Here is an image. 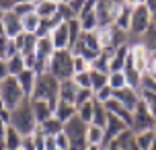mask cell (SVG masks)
<instances>
[{"instance_id":"1","label":"cell","mask_w":156,"mask_h":150,"mask_svg":"<svg viewBox=\"0 0 156 150\" xmlns=\"http://www.w3.org/2000/svg\"><path fill=\"white\" fill-rule=\"evenodd\" d=\"M8 126H12L21 136H31L37 127V119L33 113V105L31 99L27 97L16 105L15 109L10 111V119H8Z\"/></svg>"},{"instance_id":"2","label":"cell","mask_w":156,"mask_h":150,"mask_svg":"<svg viewBox=\"0 0 156 150\" xmlns=\"http://www.w3.org/2000/svg\"><path fill=\"white\" fill-rule=\"evenodd\" d=\"M47 72H49L55 80H60V82L72 78V76H74V55H72L70 49L54 52V55L49 58Z\"/></svg>"},{"instance_id":"3","label":"cell","mask_w":156,"mask_h":150,"mask_svg":"<svg viewBox=\"0 0 156 150\" xmlns=\"http://www.w3.org/2000/svg\"><path fill=\"white\" fill-rule=\"evenodd\" d=\"M58 93H60V80H55L49 72L37 74V82H35V91H33L31 99H41V101L49 103L51 109H55Z\"/></svg>"},{"instance_id":"4","label":"cell","mask_w":156,"mask_h":150,"mask_svg":"<svg viewBox=\"0 0 156 150\" xmlns=\"http://www.w3.org/2000/svg\"><path fill=\"white\" fill-rule=\"evenodd\" d=\"M70 52H72V55H82L84 60L93 62L94 58L103 52L101 45H99V39H97V31H82L80 37L72 43Z\"/></svg>"},{"instance_id":"5","label":"cell","mask_w":156,"mask_h":150,"mask_svg":"<svg viewBox=\"0 0 156 150\" xmlns=\"http://www.w3.org/2000/svg\"><path fill=\"white\" fill-rule=\"evenodd\" d=\"M0 99H2V103L6 105L8 111H12L16 105L23 101V99H27V97H25L23 88H21V84H19V80H16L15 76H8L6 80L0 82Z\"/></svg>"},{"instance_id":"6","label":"cell","mask_w":156,"mask_h":150,"mask_svg":"<svg viewBox=\"0 0 156 150\" xmlns=\"http://www.w3.org/2000/svg\"><path fill=\"white\" fill-rule=\"evenodd\" d=\"M152 25V12H150L146 4H138L132 8V19H129V33L136 37H142Z\"/></svg>"},{"instance_id":"7","label":"cell","mask_w":156,"mask_h":150,"mask_svg":"<svg viewBox=\"0 0 156 150\" xmlns=\"http://www.w3.org/2000/svg\"><path fill=\"white\" fill-rule=\"evenodd\" d=\"M133 115V121H132V132L133 134H138V132H146V130H154L156 126V119L154 115L150 113L148 105L142 101H138V105H136V109L132 111Z\"/></svg>"},{"instance_id":"8","label":"cell","mask_w":156,"mask_h":150,"mask_svg":"<svg viewBox=\"0 0 156 150\" xmlns=\"http://www.w3.org/2000/svg\"><path fill=\"white\" fill-rule=\"evenodd\" d=\"M86 127L88 123H84L78 115L64 123V134L68 136L70 146H86Z\"/></svg>"},{"instance_id":"9","label":"cell","mask_w":156,"mask_h":150,"mask_svg":"<svg viewBox=\"0 0 156 150\" xmlns=\"http://www.w3.org/2000/svg\"><path fill=\"white\" fill-rule=\"evenodd\" d=\"M49 39L54 43L55 52H60V49H70V29H68V23L55 25L54 29L49 31Z\"/></svg>"},{"instance_id":"10","label":"cell","mask_w":156,"mask_h":150,"mask_svg":"<svg viewBox=\"0 0 156 150\" xmlns=\"http://www.w3.org/2000/svg\"><path fill=\"white\" fill-rule=\"evenodd\" d=\"M15 45H16V52L27 58V55H33L35 54V48H37V35H31V33H19L15 39Z\"/></svg>"},{"instance_id":"11","label":"cell","mask_w":156,"mask_h":150,"mask_svg":"<svg viewBox=\"0 0 156 150\" xmlns=\"http://www.w3.org/2000/svg\"><path fill=\"white\" fill-rule=\"evenodd\" d=\"M113 99H117L121 105H125L129 111H133L138 101H140V93L132 87H123V88H119V91H113Z\"/></svg>"},{"instance_id":"12","label":"cell","mask_w":156,"mask_h":150,"mask_svg":"<svg viewBox=\"0 0 156 150\" xmlns=\"http://www.w3.org/2000/svg\"><path fill=\"white\" fill-rule=\"evenodd\" d=\"M125 130H129V127H127V123H125V121H121L119 117H115V115H111V113H109L107 126H105V144L111 142V140H115V138H119V136L123 134ZM105 144H103V146H105Z\"/></svg>"},{"instance_id":"13","label":"cell","mask_w":156,"mask_h":150,"mask_svg":"<svg viewBox=\"0 0 156 150\" xmlns=\"http://www.w3.org/2000/svg\"><path fill=\"white\" fill-rule=\"evenodd\" d=\"M129 54H132V62H133V66L138 68V70L144 74L146 72V68H148V49L142 45L140 41L138 43H133V45H129Z\"/></svg>"},{"instance_id":"14","label":"cell","mask_w":156,"mask_h":150,"mask_svg":"<svg viewBox=\"0 0 156 150\" xmlns=\"http://www.w3.org/2000/svg\"><path fill=\"white\" fill-rule=\"evenodd\" d=\"M2 29H4V33H6V37L15 39L19 33H23L21 19H19L12 10H6V12H4V19H2Z\"/></svg>"},{"instance_id":"15","label":"cell","mask_w":156,"mask_h":150,"mask_svg":"<svg viewBox=\"0 0 156 150\" xmlns=\"http://www.w3.org/2000/svg\"><path fill=\"white\" fill-rule=\"evenodd\" d=\"M58 8H60V2H55V0H37L35 12L41 21H51L58 15Z\"/></svg>"},{"instance_id":"16","label":"cell","mask_w":156,"mask_h":150,"mask_svg":"<svg viewBox=\"0 0 156 150\" xmlns=\"http://www.w3.org/2000/svg\"><path fill=\"white\" fill-rule=\"evenodd\" d=\"M15 78L19 80V84H21V88H23L25 97L31 99L33 91H35V82H37V72L35 70H23L19 76H15Z\"/></svg>"},{"instance_id":"17","label":"cell","mask_w":156,"mask_h":150,"mask_svg":"<svg viewBox=\"0 0 156 150\" xmlns=\"http://www.w3.org/2000/svg\"><path fill=\"white\" fill-rule=\"evenodd\" d=\"M76 93H78V84L74 82L72 78L68 80H62L60 82V93H58V101H64V103H72L76 101Z\"/></svg>"},{"instance_id":"18","label":"cell","mask_w":156,"mask_h":150,"mask_svg":"<svg viewBox=\"0 0 156 150\" xmlns=\"http://www.w3.org/2000/svg\"><path fill=\"white\" fill-rule=\"evenodd\" d=\"M31 105H33V113H35V119H37V126L39 123H43L45 119H49L54 115V109H51V105L45 101H41V99H31Z\"/></svg>"},{"instance_id":"19","label":"cell","mask_w":156,"mask_h":150,"mask_svg":"<svg viewBox=\"0 0 156 150\" xmlns=\"http://www.w3.org/2000/svg\"><path fill=\"white\" fill-rule=\"evenodd\" d=\"M111 58H113V52L103 49L101 54H99L93 62H90V70H99V72L109 74V72H111Z\"/></svg>"},{"instance_id":"20","label":"cell","mask_w":156,"mask_h":150,"mask_svg":"<svg viewBox=\"0 0 156 150\" xmlns=\"http://www.w3.org/2000/svg\"><path fill=\"white\" fill-rule=\"evenodd\" d=\"M74 115H76V105L58 101V105H55V109H54V117H58L62 123H66V121H70Z\"/></svg>"},{"instance_id":"21","label":"cell","mask_w":156,"mask_h":150,"mask_svg":"<svg viewBox=\"0 0 156 150\" xmlns=\"http://www.w3.org/2000/svg\"><path fill=\"white\" fill-rule=\"evenodd\" d=\"M97 39H99L101 49L115 52L113 49V25L111 27H97Z\"/></svg>"},{"instance_id":"22","label":"cell","mask_w":156,"mask_h":150,"mask_svg":"<svg viewBox=\"0 0 156 150\" xmlns=\"http://www.w3.org/2000/svg\"><path fill=\"white\" fill-rule=\"evenodd\" d=\"M86 144L103 146V144H105V127L88 123V127H86Z\"/></svg>"},{"instance_id":"23","label":"cell","mask_w":156,"mask_h":150,"mask_svg":"<svg viewBox=\"0 0 156 150\" xmlns=\"http://www.w3.org/2000/svg\"><path fill=\"white\" fill-rule=\"evenodd\" d=\"M21 27H23L25 33H31V35H35V33L39 31V27H41V19L37 16V12L25 15L23 19H21Z\"/></svg>"},{"instance_id":"24","label":"cell","mask_w":156,"mask_h":150,"mask_svg":"<svg viewBox=\"0 0 156 150\" xmlns=\"http://www.w3.org/2000/svg\"><path fill=\"white\" fill-rule=\"evenodd\" d=\"M39 127H41V132H43L45 136H58L64 130V123L58 117H54V115H51V117L45 119L43 123H39Z\"/></svg>"},{"instance_id":"25","label":"cell","mask_w":156,"mask_h":150,"mask_svg":"<svg viewBox=\"0 0 156 150\" xmlns=\"http://www.w3.org/2000/svg\"><path fill=\"white\" fill-rule=\"evenodd\" d=\"M21 144H23V136L19 134L12 126H8L6 127V140H4L6 150H19V148H21Z\"/></svg>"},{"instance_id":"26","label":"cell","mask_w":156,"mask_h":150,"mask_svg":"<svg viewBox=\"0 0 156 150\" xmlns=\"http://www.w3.org/2000/svg\"><path fill=\"white\" fill-rule=\"evenodd\" d=\"M154 138H156L154 130H146V132H138V134H133V142L138 144V148H140V150H148Z\"/></svg>"},{"instance_id":"27","label":"cell","mask_w":156,"mask_h":150,"mask_svg":"<svg viewBox=\"0 0 156 150\" xmlns=\"http://www.w3.org/2000/svg\"><path fill=\"white\" fill-rule=\"evenodd\" d=\"M107 119H109V113H107V109H105V105H103V103H99V101H94L93 121H90V123L105 127V126H107Z\"/></svg>"},{"instance_id":"28","label":"cell","mask_w":156,"mask_h":150,"mask_svg":"<svg viewBox=\"0 0 156 150\" xmlns=\"http://www.w3.org/2000/svg\"><path fill=\"white\" fill-rule=\"evenodd\" d=\"M107 84H109V74L99 72V70H90V88L94 93L101 91L103 87H107Z\"/></svg>"},{"instance_id":"29","label":"cell","mask_w":156,"mask_h":150,"mask_svg":"<svg viewBox=\"0 0 156 150\" xmlns=\"http://www.w3.org/2000/svg\"><path fill=\"white\" fill-rule=\"evenodd\" d=\"M35 4L37 2H29V0H21V2H16L15 6L10 8L12 12H15L19 19H23L25 15H31V12H35Z\"/></svg>"},{"instance_id":"30","label":"cell","mask_w":156,"mask_h":150,"mask_svg":"<svg viewBox=\"0 0 156 150\" xmlns=\"http://www.w3.org/2000/svg\"><path fill=\"white\" fill-rule=\"evenodd\" d=\"M140 43L148 49V52H154V49H156V25L154 23L150 25L148 31L142 35V41H140Z\"/></svg>"},{"instance_id":"31","label":"cell","mask_w":156,"mask_h":150,"mask_svg":"<svg viewBox=\"0 0 156 150\" xmlns=\"http://www.w3.org/2000/svg\"><path fill=\"white\" fill-rule=\"evenodd\" d=\"M138 93H152V95H156V78L152 76V74H148V72H144V74H142Z\"/></svg>"},{"instance_id":"32","label":"cell","mask_w":156,"mask_h":150,"mask_svg":"<svg viewBox=\"0 0 156 150\" xmlns=\"http://www.w3.org/2000/svg\"><path fill=\"white\" fill-rule=\"evenodd\" d=\"M6 62H8V72H10V76H19V74L25 70V62H23V55L21 54L12 55V58L6 60Z\"/></svg>"},{"instance_id":"33","label":"cell","mask_w":156,"mask_h":150,"mask_svg":"<svg viewBox=\"0 0 156 150\" xmlns=\"http://www.w3.org/2000/svg\"><path fill=\"white\" fill-rule=\"evenodd\" d=\"M93 109H94V101L84 103V105L76 107V115L82 119L84 123H90V121H93Z\"/></svg>"},{"instance_id":"34","label":"cell","mask_w":156,"mask_h":150,"mask_svg":"<svg viewBox=\"0 0 156 150\" xmlns=\"http://www.w3.org/2000/svg\"><path fill=\"white\" fill-rule=\"evenodd\" d=\"M90 101H94V91H93V88H78L74 105H76V107H80V105H84V103H90Z\"/></svg>"},{"instance_id":"35","label":"cell","mask_w":156,"mask_h":150,"mask_svg":"<svg viewBox=\"0 0 156 150\" xmlns=\"http://www.w3.org/2000/svg\"><path fill=\"white\" fill-rule=\"evenodd\" d=\"M109 87L113 88V91H119V88L127 87L123 72H109Z\"/></svg>"},{"instance_id":"36","label":"cell","mask_w":156,"mask_h":150,"mask_svg":"<svg viewBox=\"0 0 156 150\" xmlns=\"http://www.w3.org/2000/svg\"><path fill=\"white\" fill-rule=\"evenodd\" d=\"M8 45H10V37H6L0 23V60H8Z\"/></svg>"},{"instance_id":"37","label":"cell","mask_w":156,"mask_h":150,"mask_svg":"<svg viewBox=\"0 0 156 150\" xmlns=\"http://www.w3.org/2000/svg\"><path fill=\"white\" fill-rule=\"evenodd\" d=\"M72 80L78 84V88H90V70L88 72H80V74H74Z\"/></svg>"},{"instance_id":"38","label":"cell","mask_w":156,"mask_h":150,"mask_svg":"<svg viewBox=\"0 0 156 150\" xmlns=\"http://www.w3.org/2000/svg\"><path fill=\"white\" fill-rule=\"evenodd\" d=\"M90 70V62L84 60L82 55H74V74H80V72H88Z\"/></svg>"},{"instance_id":"39","label":"cell","mask_w":156,"mask_h":150,"mask_svg":"<svg viewBox=\"0 0 156 150\" xmlns=\"http://www.w3.org/2000/svg\"><path fill=\"white\" fill-rule=\"evenodd\" d=\"M66 4H68V8L72 10L74 19H78V16H80V12H82V10H84V6H86V0H68Z\"/></svg>"},{"instance_id":"40","label":"cell","mask_w":156,"mask_h":150,"mask_svg":"<svg viewBox=\"0 0 156 150\" xmlns=\"http://www.w3.org/2000/svg\"><path fill=\"white\" fill-rule=\"evenodd\" d=\"M140 99L148 105L150 113H152L154 119H156V95H152V93H140Z\"/></svg>"},{"instance_id":"41","label":"cell","mask_w":156,"mask_h":150,"mask_svg":"<svg viewBox=\"0 0 156 150\" xmlns=\"http://www.w3.org/2000/svg\"><path fill=\"white\" fill-rule=\"evenodd\" d=\"M111 97H113V88L107 84V87H103L101 91H97V93H94V101H99V103H107Z\"/></svg>"},{"instance_id":"42","label":"cell","mask_w":156,"mask_h":150,"mask_svg":"<svg viewBox=\"0 0 156 150\" xmlns=\"http://www.w3.org/2000/svg\"><path fill=\"white\" fill-rule=\"evenodd\" d=\"M54 138H55V148H60V150H70V140H68V136L64 134V130H62L58 136H54Z\"/></svg>"},{"instance_id":"43","label":"cell","mask_w":156,"mask_h":150,"mask_svg":"<svg viewBox=\"0 0 156 150\" xmlns=\"http://www.w3.org/2000/svg\"><path fill=\"white\" fill-rule=\"evenodd\" d=\"M6 127H8V123L0 119V150H6V146H4V140H6Z\"/></svg>"},{"instance_id":"44","label":"cell","mask_w":156,"mask_h":150,"mask_svg":"<svg viewBox=\"0 0 156 150\" xmlns=\"http://www.w3.org/2000/svg\"><path fill=\"white\" fill-rule=\"evenodd\" d=\"M8 76H10V72H8V62L6 60H0V82L6 80Z\"/></svg>"},{"instance_id":"45","label":"cell","mask_w":156,"mask_h":150,"mask_svg":"<svg viewBox=\"0 0 156 150\" xmlns=\"http://www.w3.org/2000/svg\"><path fill=\"white\" fill-rule=\"evenodd\" d=\"M21 148H23V150H37V148H35V144H33L31 136H23V144H21Z\"/></svg>"},{"instance_id":"46","label":"cell","mask_w":156,"mask_h":150,"mask_svg":"<svg viewBox=\"0 0 156 150\" xmlns=\"http://www.w3.org/2000/svg\"><path fill=\"white\" fill-rule=\"evenodd\" d=\"M43 150H55V138L54 136H45V146Z\"/></svg>"},{"instance_id":"47","label":"cell","mask_w":156,"mask_h":150,"mask_svg":"<svg viewBox=\"0 0 156 150\" xmlns=\"http://www.w3.org/2000/svg\"><path fill=\"white\" fill-rule=\"evenodd\" d=\"M103 148H105V150H123V146L117 142V140H111V142H107Z\"/></svg>"},{"instance_id":"48","label":"cell","mask_w":156,"mask_h":150,"mask_svg":"<svg viewBox=\"0 0 156 150\" xmlns=\"http://www.w3.org/2000/svg\"><path fill=\"white\" fill-rule=\"evenodd\" d=\"M123 150H140V148H138V144L133 142V136H132V138H129V140H127V142H125Z\"/></svg>"},{"instance_id":"49","label":"cell","mask_w":156,"mask_h":150,"mask_svg":"<svg viewBox=\"0 0 156 150\" xmlns=\"http://www.w3.org/2000/svg\"><path fill=\"white\" fill-rule=\"evenodd\" d=\"M144 4H146V8H148L152 15L156 12V0H144Z\"/></svg>"},{"instance_id":"50","label":"cell","mask_w":156,"mask_h":150,"mask_svg":"<svg viewBox=\"0 0 156 150\" xmlns=\"http://www.w3.org/2000/svg\"><path fill=\"white\" fill-rule=\"evenodd\" d=\"M103 146H93V144H86V148L84 150H101Z\"/></svg>"},{"instance_id":"51","label":"cell","mask_w":156,"mask_h":150,"mask_svg":"<svg viewBox=\"0 0 156 150\" xmlns=\"http://www.w3.org/2000/svg\"><path fill=\"white\" fill-rule=\"evenodd\" d=\"M148 150H156V138L152 140V144H150V148H148Z\"/></svg>"},{"instance_id":"52","label":"cell","mask_w":156,"mask_h":150,"mask_svg":"<svg viewBox=\"0 0 156 150\" xmlns=\"http://www.w3.org/2000/svg\"><path fill=\"white\" fill-rule=\"evenodd\" d=\"M4 12H6V10H2V8H0V23H2V19H4Z\"/></svg>"},{"instance_id":"53","label":"cell","mask_w":156,"mask_h":150,"mask_svg":"<svg viewBox=\"0 0 156 150\" xmlns=\"http://www.w3.org/2000/svg\"><path fill=\"white\" fill-rule=\"evenodd\" d=\"M152 23L156 25V12H154V15H152Z\"/></svg>"},{"instance_id":"54","label":"cell","mask_w":156,"mask_h":150,"mask_svg":"<svg viewBox=\"0 0 156 150\" xmlns=\"http://www.w3.org/2000/svg\"><path fill=\"white\" fill-rule=\"evenodd\" d=\"M140 2H142V4H144V0H140Z\"/></svg>"},{"instance_id":"55","label":"cell","mask_w":156,"mask_h":150,"mask_svg":"<svg viewBox=\"0 0 156 150\" xmlns=\"http://www.w3.org/2000/svg\"><path fill=\"white\" fill-rule=\"evenodd\" d=\"M154 132H156V126H154Z\"/></svg>"},{"instance_id":"56","label":"cell","mask_w":156,"mask_h":150,"mask_svg":"<svg viewBox=\"0 0 156 150\" xmlns=\"http://www.w3.org/2000/svg\"><path fill=\"white\" fill-rule=\"evenodd\" d=\"M55 150H60V148H55Z\"/></svg>"},{"instance_id":"57","label":"cell","mask_w":156,"mask_h":150,"mask_svg":"<svg viewBox=\"0 0 156 150\" xmlns=\"http://www.w3.org/2000/svg\"><path fill=\"white\" fill-rule=\"evenodd\" d=\"M19 150H23V148H19Z\"/></svg>"},{"instance_id":"58","label":"cell","mask_w":156,"mask_h":150,"mask_svg":"<svg viewBox=\"0 0 156 150\" xmlns=\"http://www.w3.org/2000/svg\"><path fill=\"white\" fill-rule=\"evenodd\" d=\"M101 150H105V148H101Z\"/></svg>"}]
</instances>
